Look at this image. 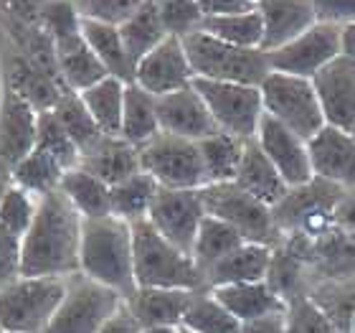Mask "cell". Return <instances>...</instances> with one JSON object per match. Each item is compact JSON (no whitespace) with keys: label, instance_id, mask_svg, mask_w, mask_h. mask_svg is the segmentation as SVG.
<instances>
[{"label":"cell","instance_id":"obj_51","mask_svg":"<svg viewBox=\"0 0 355 333\" xmlns=\"http://www.w3.org/2000/svg\"><path fill=\"white\" fill-rule=\"evenodd\" d=\"M241 333H287L284 316L282 313H269V316H261V318L244 320L241 323Z\"/></svg>","mask_w":355,"mask_h":333},{"label":"cell","instance_id":"obj_37","mask_svg":"<svg viewBox=\"0 0 355 333\" xmlns=\"http://www.w3.org/2000/svg\"><path fill=\"white\" fill-rule=\"evenodd\" d=\"M244 143L246 140L234 138L229 133H216L211 138L198 140L208 184H223V181H234L236 178L241 156H244Z\"/></svg>","mask_w":355,"mask_h":333},{"label":"cell","instance_id":"obj_26","mask_svg":"<svg viewBox=\"0 0 355 333\" xmlns=\"http://www.w3.org/2000/svg\"><path fill=\"white\" fill-rule=\"evenodd\" d=\"M56 59H59L61 79L71 92H84L96 82H102L104 76H110V72L104 69L82 33L56 41Z\"/></svg>","mask_w":355,"mask_h":333},{"label":"cell","instance_id":"obj_43","mask_svg":"<svg viewBox=\"0 0 355 333\" xmlns=\"http://www.w3.org/2000/svg\"><path fill=\"white\" fill-rule=\"evenodd\" d=\"M38 201L31 196L28 191H23L21 186H10L0 201V227H6L8 232H13L15 237H26V232L33 224L36 216Z\"/></svg>","mask_w":355,"mask_h":333},{"label":"cell","instance_id":"obj_41","mask_svg":"<svg viewBox=\"0 0 355 333\" xmlns=\"http://www.w3.org/2000/svg\"><path fill=\"white\" fill-rule=\"evenodd\" d=\"M36 148L51 153L56 161L67 170L76 168L79 161H82V153L74 145V140L67 135L64 125H61L53 110L38 112V135H36Z\"/></svg>","mask_w":355,"mask_h":333},{"label":"cell","instance_id":"obj_44","mask_svg":"<svg viewBox=\"0 0 355 333\" xmlns=\"http://www.w3.org/2000/svg\"><path fill=\"white\" fill-rule=\"evenodd\" d=\"M155 6L160 10V21H163L168 36H191V33L200 31V23L206 18L198 0H163Z\"/></svg>","mask_w":355,"mask_h":333},{"label":"cell","instance_id":"obj_30","mask_svg":"<svg viewBox=\"0 0 355 333\" xmlns=\"http://www.w3.org/2000/svg\"><path fill=\"white\" fill-rule=\"evenodd\" d=\"M160 133V120H157V97L140 87V84H127L125 87V110H122V138L142 148Z\"/></svg>","mask_w":355,"mask_h":333},{"label":"cell","instance_id":"obj_55","mask_svg":"<svg viewBox=\"0 0 355 333\" xmlns=\"http://www.w3.org/2000/svg\"><path fill=\"white\" fill-rule=\"evenodd\" d=\"M142 333H180L175 328H142Z\"/></svg>","mask_w":355,"mask_h":333},{"label":"cell","instance_id":"obj_54","mask_svg":"<svg viewBox=\"0 0 355 333\" xmlns=\"http://www.w3.org/2000/svg\"><path fill=\"white\" fill-rule=\"evenodd\" d=\"M10 186H13V173H10V168L0 165V201H3V196H6Z\"/></svg>","mask_w":355,"mask_h":333},{"label":"cell","instance_id":"obj_33","mask_svg":"<svg viewBox=\"0 0 355 333\" xmlns=\"http://www.w3.org/2000/svg\"><path fill=\"white\" fill-rule=\"evenodd\" d=\"M125 87L127 84L117 76H104L94 87L79 92L87 110L96 120V125L104 135L122 133V110H125Z\"/></svg>","mask_w":355,"mask_h":333},{"label":"cell","instance_id":"obj_36","mask_svg":"<svg viewBox=\"0 0 355 333\" xmlns=\"http://www.w3.org/2000/svg\"><path fill=\"white\" fill-rule=\"evenodd\" d=\"M53 115L59 120L67 135L74 140V145L79 148V153H89L96 143L102 140L104 133L99 130L96 120L92 117V112L87 110L84 99L79 97V92L64 89V95L59 97V102L53 104Z\"/></svg>","mask_w":355,"mask_h":333},{"label":"cell","instance_id":"obj_58","mask_svg":"<svg viewBox=\"0 0 355 333\" xmlns=\"http://www.w3.org/2000/svg\"><path fill=\"white\" fill-rule=\"evenodd\" d=\"M183 333H191V331H183Z\"/></svg>","mask_w":355,"mask_h":333},{"label":"cell","instance_id":"obj_16","mask_svg":"<svg viewBox=\"0 0 355 333\" xmlns=\"http://www.w3.org/2000/svg\"><path fill=\"white\" fill-rule=\"evenodd\" d=\"M193 76L196 74L185 54L183 38L178 36H168L135 67V84H140L153 97H163L183 87H191Z\"/></svg>","mask_w":355,"mask_h":333},{"label":"cell","instance_id":"obj_3","mask_svg":"<svg viewBox=\"0 0 355 333\" xmlns=\"http://www.w3.org/2000/svg\"><path fill=\"white\" fill-rule=\"evenodd\" d=\"M132 262L137 288L206 290L191 254L168 242L148 219L132 222Z\"/></svg>","mask_w":355,"mask_h":333},{"label":"cell","instance_id":"obj_21","mask_svg":"<svg viewBox=\"0 0 355 333\" xmlns=\"http://www.w3.org/2000/svg\"><path fill=\"white\" fill-rule=\"evenodd\" d=\"M259 13L264 21L261 51H274L289 44L318 23L312 0H259Z\"/></svg>","mask_w":355,"mask_h":333},{"label":"cell","instance_id":"obj_24","mask_svg":"<svg viewBox=\"0 0 355 333\" xmlns=\"http://www.w3.org/2000/svg\"><path fill=\"white\" fill-rule=\"evenodd\" d=\"M234 181L244 191L264 201L266 206H277L289 191L287 181L279 176V170L274 168L272 161L266 158L257 138L244 143V156H241V165H239V173Z\"/></svg>","mask_w":355,"mask_h":333},{"label":"cell","instance_id":"obj_53","mask_svg":"<svg viewBox=\"0 0 355 333\" xmlns=\"http://www.w3.org/2000/svg\"><path fill=\"white\" fill-rule=\"evenodd\" d=\"M343 54L355 59V23L343 26Z\"/></svg>","mask_w":355,"mask_h":333},{"label":"cell","instance_id":"obj_6","mask_svg":"<svg viewBox=\"0 0 355 333\" xmlns=\"http://www.w3.org/2000/svg\"><path fill=\"white\" fill-rule=\"evenodd\" d=\"M200 199H203L208 216H216V219L231 224L244 237V242L264 247L279 242L282 232L274 224L272 206H266L264 201L244 191L236 181L206 184L200 188Z\"/></svg>","mask_w":355,"mask_h":333},{"label":"cell","instance_id":"obj_35","mask_svg":"<svg viewBox=\"0 0 355 333\" xmlns=\"http://www.w3.org/2000/svg\"><path fill=\"white\" fill-rule=\"evenodd\" d=\"M157 188H160V184L145 170L110 186L112 214L130 224L137 222V219H148L150 204L155 199Z\"/></svg>","mask_w":355,"mask_h":333},{"label":"cell","instance_id":"obj_2","mask_svg":"<svg viewBox=\"0 0 355 333\" xmlns=\"http://www.w3.org/2000/svg\"><path fill=\"white\" fill-rule=\"evenodd\" d=\"M82 275L130 300L137 290L132 262V224L119 216L82 219Z\"/></svg>","mask_w":355,"mask_h":333},{"label":"cell","instance_id":"obj_23","mask_svg":"<svg viewBox=\"0 0 355 333\" xmlns=\"http://www.w3.org/2000/svg\"><path fill=\"white\" fill-rule=\"evenodd\" d=\"M3 79L26 97L38 112L53 110V104L59 102V97L64 95V84L59 79H53L51 74H46L44 69H38L33 61H28L23 54L10 49L6 56V69H3Z\"/></svg>","mask_w":355,"mask_h":333},{"label":"cell","instance_id":"obj_42","mask_svg":"<svg viewBox=\"0 0 355 333\" xmlns=\"http://www.w3.org/2000/svg\"><path fill=\"white\" fill-rule=\"evenodd\" d=\"M304 267L307 265L302 259H297L287 250L277 252V254H272V265H269V273H266V285L279 298L284 295L289 300L300 295H310Z\"/></svg>","mask_w":355,"mask_h":333},{"label":"cell","instance_id":"obj_1","mask_svg":"<svg viewBox=\"0 0 355 333\" xmlns=\"http://www.w3.org/2000/svg\"><path fill=\"white\" fill-rule=\"evenodd\" d=\"M82 214L56 188L38 199L23 237V277H67L82 273Z\"/></svg>","mask_w":355,"mask_h":333},{"label":"cell","instance_id":"obj_57","mask_svg":"<svg viewBox=\"0 0 355 333\" xmlns=\"http://www.w3.org/2000/svg\"><path fill=\"white\" fill-rule=\"evenodd\" d=\"M0 333H6V331H3V326H0Z\"/></svg>","mask_w":355,"mask_h":333},{"label":"cell","instance_id":"obj_27","mask_svg":"<svg viewBox=\"0 0 355 333\" xmlns=\"http://www.w3.org/2000/svg\"><path fill=\"white\" fill-rule=\"evenodd\" d=\"M211 295H214L226 311L234 313L241 323H244V320L261 318V316H269V313L284 311V300H282L264 280L241 282V285H221V288L211 290Z\"/></svg>","mask_w":355,"mask_h":333},{"label":"cell","instance_id":"obj_39","mask_svg":"<svg viewBox=\"0 0 355 333\" xmlns=\"http://www.w3.org/2000/svg\"><path fill=\"white\" fill-rule=\"evenodd\" d=\"M310 300L333 320L338 331L348 333L355 313V277L320 282L310 290Z\"/></svg>","mask_w":355,"mask_h":333},{"label":"cell","instance_id":"obj_49","mask_svg":"<svg viewBox=\"0 0 355 333\" xmlns=\"http://www.w3.org/2000/svg\"><path fill=\"white\" fill-rule=\"evenodd\" d=\"M312 8L320 23H335V26L355 23V0H312Z\"/></svg>","mask_w":355,"mask_h":333},{"label":"cell","instance_id":"obj_9","mask_svg":"<svg viewBox=\"0 0 355 333\" xmlns=\"http://www.w3.org/2000/svg\"><path fill=\"white\" fill-rule=\"evenodd\" d=\"M191 84L203 97V102L221 133H229L241 140L257 138L261 115H264L259 87L216 82V79H203V76H193Z\"/></svg>","mask_w":355,"mask_h":333},{"label":"cell","instance_id":"obj_40","mask_svg":"<svg viewBox=\"0 0 355 333\" xmlns=\"http://www.w3.org/2000/svg\"><path fill=\"white\" fill-rule=\"evenodd\" d=\"M183 328L191 333H241V320L226 311L214 295L198 290L183 316Z\"/></svg>","mask_w":355,"mask_h":333},{"label":"cell","instance_id":"obj_13","mask_svg":"<svg viewBox=\"0 0 355 333\" xmlns=\"http://www.w3.org/2000/svg\"><path fill=\"white\" fill-rule=\"evenodd\" d=\"M206 216V206L200 199V188H157L150 204L148 222L163 234L168 242L193 254L196 234Z\"/></svg>","mask_w":355,"mask_h":333},{"label":"cell","instance_id":"obj_48","mask_svg":"<svg viewBox=\"0 0 355 333\" xmlns=\"http://www.w3.org/2000/svg\"><path fill=\"white\" fill-rule=\"evenodd\" d=\"M23 277V239L0 227V290Z\"/></svg>","mask_w":355,"mask_h":333},{"label":"cell","instance_id":"obj_45","mask_svg":"<svg viewBox=\"0 0 355 333\" xmlns=\"http://www.w3.org/2000/svg\"><path fill=\"white\" fill-rule=\"evenodd\" d=\"M284 328H287V333H340L333 320L312 303L310 295H300L289 300Z\"/></svg>","mask_w":355,"mask_h":333},{"label":"cell","instance_id":"obj_8","mask_svg":"<svg viewBox=\"0 0 355 333\" xmlns=\"http://www.w3.org/2000/svg\"><path fill=\"white\" fill-rule=\"evenodd\" d=\"M343 186L330 184L325 178H312L307 184L289 188L287 196L272 206L274 224L279 232L320 237L335 224V206L343 196Z\"/></svg>","mask_w":355,"mask_h":333},{"label":"cell","instance_id":"obj_15","mask_svg":"<svg viewBox=\"0 0 355 333\" xmlns=\"http://www.w3.org/2000/svg\"><path fill=\"white\" fill-rule=\"evenodd\" d=\"M327 125L355 135V59L340 54L312 76Z\"/></svg>","mask_w":355,"mask_h":333},{"label":"cell","instance_id":"obj_22","mask_svg":"<svg viewBox=\"0 0 355 333\" xmlns=\"http://www.w3.org/2000/svg\"><path fill=\"white\" fill-rule=\"evenodd\" d=\"M79 168L102 178L107 186H114L125 178L140 173V148L127 143L122 135H104L94 148L84 153Z\"/></svg>","mask_w":355,"mask_h":333},{"label":"cell","instance_id":"obj_18","mask_svg":"<svg viewBox=\"0 0 355 333\" xmlns=\"http://www.w3.org/2000/svg\"><path fill=\"white\" fill-rule=\"evenodd\" d=\"M157 120L163 133L188 138V140H203L211 135L221 133L216 120L211 117L203 97L191 87H183L171 95L157 97Z\"/></svg>","mask_w":355,"mask_h":333},{"label":"cell","instance_id":"obj_17","mask_svg":"<svg viewBox=\"0 0 355 333\" xmlns=\"http://www.w3.org/2000/svg\"><path fill=\"white\" fill-rule=\"evenodd\" d=\"M257 143L272 161V165L279 170V176L287 181L289 188L302 186L315 178L310 163V153H307V143L297 138L292 130L277 122L272 115H261L259 130H257Z\"/></svg>","mask_w":355,"mask_h":333},{"label":"cell","instance_id":"obj_25","mask_svg":"<svg viewBox=\"0 0 355 333\" xmlns=\"http://www.w3.org/2000/svg\"><path fill=\"white\" fill-rule=\"evenodd\" d=\"M269 265H272V250L264 245L246 242V245H241L239 250L231 252L229 257H223L221 262H216V265L203 275V282H206L208 290L221 288V285L261 282V280H266Z\"/></svg>","mask_w":355,"mask_h":333},{"label":"cell","instance_id":"obj_34","mask_svg":"<svg viewBox=\"0 0 355 333\" xmlns=\"http://www.w3.org/2000/svg\"><path fill=\"white\" fill-rule=\"evenodd\" d=\"M200 31L241 49H261V41H264V21H261L259 8L249 13L206 15L200 23Z\"/></svg>","mask_w":355,"mask_h":333},{"label":"cell","instance_id":"obj_50","mask_svg":"<svg viewBox=\"0 0 355 333\" xmlns=\"http://www.w3.org/2000/svg\"><path fill=\"white\" fill-rule=\"evenodd\" d=\"M335 227L345 232H355V186L345 188L335 206Z\"/></svg>","mask_w":355,"mask_h":333},{"label":"cell","instance_id":"obj_19","mask_svg":"<svg viewBox=\"0 0 355 333\" xmlns=\"http://www.w3.org/2000/svg\"><path fill=\"white\" fill-rule=\"evenodd\" d=\"M307 153L318 178L348 188L355 186V135L325 125L307 143Z\"/></svg>","mask_w":355,"mask_h":333},{"label":"cell","instance_id":"obj_5","mask_svg":"<svg viewBox=\"0 0 355 333\" xmlns=\"http://www.w3.org/2000/svg\"><path fill=\"white\" fill-rule=\"evenodd\" d=\"M64 277H18L0 290V326L6 333H44L67 298Z\"/></svg>","mask_w":355,"mask_h":333},{"label":"cell","instance_id":"obj_38","mask_svg":"<svg viewBox=\"0 0 355 333\" xmlns=\"http://www.w3.org/2000/svg\"><path fill=\"white\" fill-rule=\"evenodd\" d=\"M13 184L21 186L23 191H28L31 196H46L49 191H56L61 184V178L67 173V168L46 150H33L31 156H26L13 170Z\"/></svg>","mask_w":355,"mask_h":333},{"label":"cell","instance_id":"obj_11","mask_svg":"<svg viewBox=\"0 0 355 333\" xmlns=\"http://www.w3.org/2000/svg\"><path fill=\"white\" fill-rule=\"evenodd\" d=\"M122 295L117 290L104 288L89 280L87 275L76 273L69 282L67 298L61 300L59 311L53 313L51 323L44 333H99L104 323L122 308Z\"/></svg>","mask_w":355,"mask_h":333},{"label":"cell","instance_id":"obj_28","mask_svg":"<svg viewBox=\"0 0 355 333\" xmlns=\"http://www.w3.org/2000/svg\"><path fill=\"white\" fill-rule=\"evenodd\" d=\"M82 36L92 46V51L99 56L104 69L110 72V76H117L125 84L135 82V64L130 59V54H127L125 41H122V33H119L117 26L82 18Z\"/></svg>","mask_w":355,"mask_h":333},{"label":"cell","instance_id":"obj_20","mask_svg":"<svg viewBox=\"0 0 355 333\" xmlns=\"http://www.w3.org/2000/svg\"><path fill=\"white\" fill-rule=\"evenodd\" d=\"M198 290L171 288H137L127 300V311L142 328H175L183 326V316L191 308Z\"/></svg>","mask_w":355,"mask_h":333},{"label":"cell","instance_id":"obj_52","mask_svg":"<svg viewBox=\"0 0 355 333\" xmlns=\"http://www.w3.org/2000/svg\"><path fill=\"white\" fill-rule=\"evenodd\" d=\"M99 333H142V326L135 320V316L127 311V305H125V308H119V311L104 323V328Z\"/></svg>","mask_w":355,"mask_h":333},{"label":"cell","instance_id":"obj_32","mask_svg":"<svg viewBox=\"0 0 355 333\" xmlns=\"http://www.w3.org/2000/svg\"><path fill=\"white\" fill-rule=\"evenodd\" d=\"M119 33H122V41H125V49L130 54L132 64L137 67V61L142 56H148L155 46H160L168 38V31H165L163 21H160V10H157L155 3L145 0L137 10H135L132 18H127L122 26H119Z\"/></svg>","mask_w":355,"mask_h":333},{"label":"cell","instance_id":"obj_47","mask_svg":"<svg viewBox=\"0 0 355 333\" xmlns=\"http://www.w3.org/2000/svg\"><path fill=\"white\" fill-rule=\"evenodd\" d=\"M145 0H74L76 10L87 21L110 23V26H122L127 18H132L135 10Z\"/></svg>","mask_w":355,"mask_h":333},{"label":"cell","instance_id":"obj_12","mask_svg":"<svg viewBox=\"0 0 355 333\" xmlns=\"http://www.w3.org/2000/svg\"><path fill=\"white\" fill-rule=\"evenodd\" d=\"M343 54V26L335 23H315L312 29L292 38L289 44L269 51V67L282 74L312 79L320 69L327 67Z\"/></svg>","mask_w":355,"mask_h":333},{"label":"cell","instance_id":"obj_56","mask_svg":"<svg viewBox=\"0 0 355 333\" xmlns=\"http://www.w3.org/2000/svg\"><path fill=\"white\" fill-rule=\"evenodd\" d=\"M150 3H163V0H150Z\"/></svg>","mask_w":355,"mask_h":333},{"label":"cell","instance_id":"obj_31","mask_svg":"<svg viewBox=\"0 0 355 333\" xmlns=\"http://www.w3.org/2000/svg\"><path fill=\"white\" fill-rule=\"evenodd\" d=\"M246 245L244 237L239 234L231 224L216 219V216H203V222L196 234V245H193V262L200 270V275H206L216 262H221L223 257H229L231 252Z\"/></svg>","mask_w":355,"mask_h":333},{"label":"cell","instance_id":"obj_10","mask_svg":"<svg viewBox=\"0 0 355 333\" xmlns=\"http://www.w3.org/2000/svg\"><path fill=\"white\" fill-rule=\"evenodd\" d=\"M140 168L163 188H203L208 184L198 143L163 130L140 148Z\"/></svg>","mask_w":355,"mask_h":333},{"label":"cell","instance_id":"obj_7","mask_svg":"<svg viewBox=\"0 0 355 333\" xmlns=\"http://www.w3.org/2000/svg\"><path fill=\"white\" fill-rule=\"evenodd\" d=\"M259 92L266 115H272L304 143H310L327 125L312 79L269 72Z\"/></svg>","mask_w":355,"mask_h":333},{"label":"cell","instance_id":"obj_46","mask_svg":"<svg viewBox=\"0 0 355 333\" xmlns=\"http://www.w3.org/2000/svg\"><path fill=\"white\" fill-rule=\"evenodd\" d=\"M41 26L56 44L61 38L82 33V15L76 10L74 0H46L41 10Z\"/></svg>","mask_w":355,"mask_h":333},{"label":"cell","instance_id":"obj_14","mask_svg":"<svg viewBox=\"0 0 355 333\" xmlns=\"http://www.w3.org/2000/svg\"><path fill=\"white\" fill-rule=\"evenodd\" d=\"M38 110L3 79L0 92V165L13 170L36 150Z\"/></svg>","mask_w":355,"mask_h":333},{"label":"cell","instance_id":"obj_29","mask_svg":"<svg viewBox=\"0 0 355 333\" xmlns=\"http://www.w3.org/2000/svg\"><path fill=\"white\" fill-rule=\"evenodd\" d=\"M59 191L71 201V206L82 214V219H99L112 214L110 186L79 165L64 173Z\"/></svg>","mask_w":355,"mask_h":333},{"label":"cell","instance_id":"obj_4","mask_svg":"<svg viewBox=\"0 0 355 333\" xmlns=\"http://www.w3.org/2000/svg\"><path fill=\"white\" fill-rule=\"evenodd\" d=\"M183 46L185 54H188V61H191L193 74L203 76V79L261 87L266 74L272 72L266 51L231 46L226 41L208 36L203 31L185 36Z\"/></svg>","mask_w":355,"mask_h":333}]
</instances>
